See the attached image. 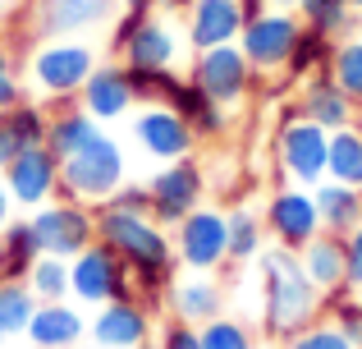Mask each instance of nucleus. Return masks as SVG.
I'll use <instances>...</instances> for the list:
<instances>
[{"label":"nucleus","mask_w":362,"mask_h":349,"mask_svg":"<svg viewBox=\"0 0 362 349\" xmlns=\"http://www.w3.org/2000/svg\"><path fill=\"white\" fill-rule=\"evenodd\" d=\"M18 101H23V79H18V69H14L9 46L0 42V115H5L9 106H18Z\"/></svg>","instance_id":"nucleus-39"},{"label":"nucleus","mask_w":362,"mask_h":349,"mask_svg":"<svg viewBox=\"0 0 362 349\" xmlns=\"http://www.w3.org/2000/svg\"><path fill=\"white\" fill-rule=\"evenodd\" d=\"M151 317H156V313H151L138 294L110 299V304H101L97 317L88 322V341H97L106 349H142L151 341V331H156Z\"/></svg>","instance_id":"nucleus-16"},{"label":"nucleus","mask_w":362,"mask_h":349,"mask_svg":"<svg viewBox=\"0 0 362 349\" xmlns=\"http://www.w3.org/2000/svg\"><path fill=\"white\" fill-rule=\"evenodd\" d=\"M0 341H5V336H0Z\"/></svg>","instance_id":"nucleus-51"},{"label":"nucleus","mask_w":362,"mask_h":349,"mask_svg":"<svg viewBox=\"0 0 362 349\" xmlns=\"http://www.w3.org/2000/svg\"><path fill=\"white\" fill-rule=\"evenodd\" d=\"M46 129H51V110H46V101H18V106H9L5 115H0V147H5V166L9 156H18L23 147H42L46 143ZM0 166V171H5Z\"/></svg>","instance_id":"nucleus-24"},{"label":"nucleus","mask_w":362,"mask_h":349,"mask_svg":"<svg viewBox=\"0 0 362 349\" xmlns=\"http://www.w3.org/2000/svg\"><path fill=\"white\" fill-rule=\"evenodd\" d=\"M119 0H33L37 37H83L115 18Z\"/></svg>","instance_id":"nucleus-17"},{"label":"nucleus","mask_w":362,"mask_h":349,"mask_svg":"<svg viewBox=\"0 0 362 349\" xmlns=\"http://www.w3.org/2000/svg\"><path fill=\"white\" fill-rule=\"evenodd\" d=\"M280 349H358V345L349 341V336L339 331V326L330 322V317H326V322L317 317V322H312V326H303L298 336H289V341H284Z\"/></svg>","instance_id":"nucleus-38"},{"label":"nucleus","mask_w":362,"mask_h":349,"mask_svg":"<svg viewBox=\"0 0 362 349\" xmlns=\"http://www.w3.org/2000/svg\"><path fill=\"white\" fill-rule=\"evenodd\" d=\"M160 349H202V331L188 322H179V317H170L165 326H160Z\"/></svg>","instance_id":"nucleus-40"},{"label":"nucleus","mask_w":362,"mask_h":349,"mask_svg":"<svg viewBox=\"0 0 362 349\" xmlns=\"http://www.w3.org/2000/svg\"><path fill=\"white\" fill-rule=\"evenodd\" d=\"M247 14L243 0H188L184 5V37L193 51H211V46L239 42Z\"/></svg>","instance_id":"nucleus-18"},{"label":"nucleus","mask_w":362,"mask_h":349,"mask_svg":"<svg viewBox=\"0 0 362 349\" xmlns=\"http://www.w3.org/2000/svg\"><path fill=\"white\" fill-rule=\"evenodd\" d=\"M14 221V198H9V188H5V179H0V230Z\"/></svg>","instance_id":"nucleus-43"},{"label":"nucleus","mask_w":362,"mask_h":349,"mask_svg":"<svg viewBox=\"0 0 362 349\" xmlns=\"http://www.w3.org/2000/svg\"><path fill=\"white\" fill-rule=\"evenodd\" d=\"M97 239L124 258V267L133 271V290L138 299L156 313L165 308V290L175 280V239L160 221H151L147 212H124V207L101 202L97 207Z\"/></svg>","instance_id":"nucleus-1"},{"label":"nucleus","mask_w":362,"mask_h":349,"mask_svg":"<svg viewBox=\"0 0 362 349\" xmlns=\"http://www.w3.org/2000/svg\"><path fill=\"white\" fill-rule=\"evenodd\" d=\"M165 106H175L179 115H184L188 125H193V134H197V138H221L225 129H230V110L216 106V101L206 97V92L197 88L193 79H179Z\"/></svg>","instance_id":"nucleus-26"},{"label":"nucleus","mask_w":362,"mask_h":349,"mask_svg":"<svg viewBox=\"0 0 362 349\" xmlns=\"http://www.w3.org/2000/svg\"><path fill=\"white\" fill-rule=\"evenodd\" d=\"M330 79L358 101V115H362V33H349L335 42V51H330Z\"/></svg>","instance_id":"nucleus-32"},{"label":"nucleus","mask_w":362,"mask_h":349,"mask_svg":"<svg viewBox=\"0 0 362 349\" xmlns=\"http://www.w3.org/2000/svg\"><path fill=\"white\" fill-rule=\"evenodd\" d=\"M298 262H303V271H308V280L321 290V299L349 290V258H344V239H339V234L321 230L317 239L298 253Z\"/></svg>","instance_id":"nucleus-23"},{"label":"nucleus","mask_w":362,"mask_h":349,"mask_svg":"<svg viewBox=\"0 0 362 349\" xmlns=\"http://www.w3.org/2000/svg\"><path fill=\"white\" fill-rule=\"evenodd\" d=\"M28 290H33L42 304H60V299H69V258H51V253H42V258L28 267Z\"/></svg>","instance_id":"nucleus-35"},{"label":"nucleus","mask_w":362,"mask_h":349,"mask_svg":"<svg viewBox=\"0 0 362 349\" xmlns=\"http://www.w3.org/2000/svg\"><path fill=\"white\" fill-rule=\"evenodd\" d=\"M0 248H5V262H9V276H14V280H23L28 267L42 258L37 234H33V221H28V216H14V221L0 230Z\"/></svg>","instance_id":"nucleus-33"},{"label":"nucleus","mask_w":362,"mask_h":349,"mask_svg":"<svg viewBox=\"0 0 362 349\" xmlns=\"http://www.w3.org/2000/svg\"><path fill=\"white\" fill-rule=\"evenodd\" d=\"M197 331H202V349H257L252 326L239 322V317H230V313H221V317H211V322H202Z\"/></svg>","instance_id":"nucleus-36"},{"label":"nucleus","mask_w":362,"mask_h":349,"mask_svg":"<svg viewBox=\"0 0 362 349\" xmlns=\"http://www.w3.org/2000/svg\"><path fill=\"white\" fill-rule=\"evenodd\" d=\"M326 313H330V322H335L339 331H344L349 341L362 349V299H358V290H339V294H326Z\"/></svg>","instance_id":"nucleus-37"},{"label":"nucleus","mask_w":362,"mask_h":349,"mask_svg":"<svg viewBox=\"0 0 362 349\" xmlns=\"http://www.w3.org/2000/svg\"><path fill=\"white\" fill-rule=\"evenodd\" d=\"M312 198H317V212H321V230L326 234H354L362 225V188L354 184H339V179H321L317 188H312Z\"/></svg>","instance_id":"nucleus-25"},{"label":"nucleus","mask_w":362,"mask_h":349,"mask_svg":"<svg viewBox=\"0 0 362 349\" xmlns=\"http://www.w3.org/2000/svg\"><path fill=\"white\" fill-rule=\"evenodd\" d=\"M110 207H124V212H147L151 216V193H147V184H124L115 188V198H110Z\"/></svg>","instance_id":"nucleus-41"},{"label":"nucleus","mask_w":362,"mask_h":349,"mask_svg":"<svg viewBox=\"0 0 362 349\" xmlns=\"http://www.w3.org/2000/svg\"><path fill=\"white\" fill-rule=\"evenodd\" d=\"M330 51H335V37L317 33V28H303V37H298V46H293L289 64H284V79L303 83V79H312V74L330 69Z\"/></svg>","instance_id":"nucleus-30"},{"label":"nucleus","mask_w":362,"mask_h":349,"mask_svg":"<svg viewBox=\"0 0 362 349\" xmlns=\"http://www.w3.org/2000/svg\"><path fill=\"white\" fill-rule=\"evenodd\" d=\"M326 179H339V184L362 188V125H349V129H335V134H330Z\"/></svg>","instance_id":"nucleus-29"},{"label":"nucleus","mask_w":362,"mask_h":349,"mask_svg":"<svg viewBox=\"0 0 362 349\" xmlns=\"http://www.w3.org/2000/svg\"><path fill=\"white\" fill-rule=\"evenodd\" d=\"M133 143H138L151 161L170 166V161L193 156V147L202 143V138L193 134V125H188L175 106H142L138 115H133Z\"/></svg>","instance_id":"nucleus-14"},{"label":"nucleus","mask_w":362,"mask_h":349,"mask_svg":"<svg viewBox=\"0 0 362 349\" xmlns=\"http://www.w3.org/2000/svg\"><path fill=\"white\" fill-rule=\"evenodd\" d=\"M349 9H354V14L362 18V0H349Z\"/></svg>","instance_id":"nucleus-46"},{"label":"nucleus","mask_w":362,"mask_h":349,"mask_svg":"<svg viewBox=\"0 0 362 349\" xmlns=\"http://www.w3.org/2000/svg\"><path fill=\"white\" fill-rule=\"evenodd\" d=\"M298 37H303V18L298 14H289V9H262V14H252L243 23L239 51L247 55V64H252L262 79H275V74H284Z\"/></svg>","instance_id":"nucleus-10"},{"label":"nucleus","mask_w":362,"mask_h":349,"mask_svg":"<svg viewBox=\"0 0 362 349\" xmlns=\"http://www.w3.org/2000/svg\"><path fill=\"white\" fill-rule=\"evenodd\" d=\"M78 106L88 110L97 125H115V120L133 115L138 92H133V79H129V69H124V60H106V64L92 69V79L83 83V92H78Z\"/></svg>","instance_id":"nucleus-19"},{"label":"nucleus","mask_w":362,"mask_h":349,"mask_svg":"<svg viewBox=\"0 0 362 349\" xmlns=\"http://www.w3.org/2000/svg\"><path fill=\"white\" fill-rule=\"evenodd\" d=\"M133 290V271L124 267V258L110 244H88L78 258H69V299L83 308H101L110 299H129Z\"/></svg>","instance_id":"nucleus-7"},{"label":"nucleus","mask_w":362,"mask_h":349,"mask_svg":"<svg viewBox=\"0 0 362 349\" xmlns=\"http://www.w3.org/2000/svg\"><path fill=\"white\" fill-rule=\"evenodd\" d=\"M262 239H266V221L252 207H234L230 212V267H252L262 258Z\"/></svg>","instance_id":"nucleus-28"},{"label":"nucleus","mask_w":362,"mask_h":349,"mask_svg":"<svg viewBox=\"0 0 362 349\" xmlns=\"http://www.w3.org/2000/svg\"><path fill=\"white\" fill-rule=\"evenodd\" d=\"M275 166H280L284 184L317 188L330 166V134L312 120H303L298 110H289L275 129Z\"/></svg>","instance_id":"nucleus-6"},{"label":"nucleus","mask_w":362,"mask_h":349,"mask_svg":"<svg viewBox=\"0 0 362 349\" xmlns=\"http://www.w3.org/2000/svg\"><path fill=\"white\" fill-rule=\"evenodd\" d=\"M266 9H289V14H298V0H266Z\"/></svg>","instance_id":"nucleus-45"},{"label":"nucleus","mask_w":362,"mask_h":349,"mask_svg":"<svg viewBox=\"0 0 362 349\" xmlns=\"http://www.w3.org/2000/svg\"><path fill=\"white\" fill-rule=\"evenodd\" d=\"M97 64L101 60L88 37H42L33 46V55H28V83L46 101V110L55 115V110L78 106V92Z\"/></svg>","instance_id":"nucleus-3"},{"label":"nucleus","mask_w":362,"mask_h":349,"mask_svg":"<svg viewBox=\"0 0 362 349\" xmlns=\"http://www.w3.org/2000/svg\"><path fill=\"white\" fill-rule=\"evenodd\" d=\"M298 18L303 28H317V33L326 37H349L354 33V9H349V0H298Z\"/></svg>","instance_id":"nucleus-34"},{"label":"nucleus","mask_w":362,"mask_h":349,"mask_svg":"<svg viewBox=\"0 0 362 349\" xmlns=\"http://www.w3.org/2000/svg\"><path fill=\"white\" fill-rule=\"evenodd\" d=\"M358 125H362V115H358Z\"/></svg>","instance_id":"nucleus-50"},{"label":"nucleus","mask_w":362,"mask_h":349,"mask_svg":"<svg viewBox=\"0 0 362 349\" xmlns=\"http://www.w3.org/2000/svg\"><path fill=\"white\" fill-rule=\"evenodd\" d=\"M188 79L225 110H239L247 97H252L257 79L262 74L247 64V55L239 51V42L230 46H211V51H193V64H188Z\"/></svg>","instance_id":"nucleus-8"},{"label":"nucleus","mask_w":362,"mask_h":349,"mask_svg":"<svg viewBox=\"0 0 362 349\" xmlns=\"http://www.w3.org/2000/svg\"><path fill=\"white\" fill-rule=\"evenodd\" d=\"M0 179H5L14 207L37 212V207H46V202L60 198V156H55L46 143L42 147H23L18 156H9V166L0 171Z\"/></svg>","instance_id":"nucleus-13"},{"label":"nucleus","mask_w":362,"mask_h":349,"mask_svg":"<svg viewBox=\"0 0 362 349\" xmlns=\"http://www.w3.org/2000/svg\"><path fill=\"white\" fill-rule=\"evenodd\" d=\"M42 299L28 290V280H0V336H23Z\"/></svg>","instance_id":"nucleus-31"},{"label":"nucleus","mask_w":362,"mask_h":349,"mask_svg":"<svg viewBox=\"0 0 362 349\" xmlns=\"http://www.w3.org/2000/svg\"><path fill=\"white\" fill-rule=\"evenodd\" d=\"M147 193H151V221H160L165 230H175L188 212H197L206 198V175L193 156L184 161H170L160 166L156 175L147 179Z\"/></svg>","instance_id":"nucleus-11"},{"label":"nucleus","mask_w":362,"mask_h":349,"mask_svg":"<svg viewBox=\"0 0 362 349\" xmlns=\"http://www.w3.org/2000/svg\"><path fill=\"white\" fill-rule=\"evenodd\" d=\"M124 9H133V14H156L160 5H170V0H119Z\"/></svg>","instance_id":"nucleus-44"},{"label":"nucleus","mask_w":362,"mask_h":349,"mask_svg":"<svg viewBox=\"0 0 362 349\" xmlns=\"http://www.w3.org/2000/svg\"><path fill=\"white\" fill-rule=\"evenodd\" d=\"M165 308L170 317L188 326H202L211 317L225 313V290H221V276L216 271H188V276H175L165 290Z\"/></svg>","instance_id":"nucleus-21"},{"label":"nucleus","mask_w":362,"mask_h":349,"mask_svg":"<svg viewBox=\"0 0 362 349\" xmlns=\"http://www.w3.org/2000/svg\"><path fill=\"white\" fill-rule=\"evenodd\" d=\"M257 271H262V326H266L271 341L284 345L289 336H298L303 326H312L326 313V299L308 280L298 253L275 244V253L257 258Z\"/></svg>","instance_id":"nucleus-2"},{"label":"nucleus","mask_w":362,"mask_h":349,"mask_svg":"<svg viewBox=\"0 0 362 349\" xmlns=\"http://www.w3.org/2000/svg\"><path fill=\"white\" fill-rule=\"evenodd\" d=\"M262 221H266V234H271L280 248H289V253H303L321 234L317 198H312V188H303V184L275 188L271 202H266V212H262Z\"/></svg>","instance_id":"nucleus-12"},{"label":"nucleus","mask_w":362,"mask_h":349,"mask_svg":"<svg viewBox=\"0 0 362 349\" xmlns=\"http://www.w3.org/2000/svg\"><path fill=\"white\" fill-rule=\"evenodd\" d=\"M28 345L33 349H78L88 341V317L74 299H60V304H37L33 322H28Z\"/></svg>","instance_id":"nucleus-22"},{"label":"nucleus","mask_w":362,"mask_h":349,"mask_svg":"<svg viewBox=\"0 0 362 349\" xmlns=\"http://www.w3.org/2000/svg\"><path fill=\"white\" fill-rule=\"evenodd\" d=\"M188 37L179 33V23H170L165 14H142L133 37L119 46V60L129 69H175L179 55H184Z\"/></svg>","instance_id":"nucleus-15"},{"label":"nucleus","mask_w":362,"mask_h":349,"mask_svg":"<svg viewBox=\"0 0 362 349\" xmlns=\"http://www.w3.org/2000/svg\"><path fill=\"white\" fill-rule=\"evenodd\" d=\"M129 179V156H124L119 138H110L101 129L92 143H83L74 156L60 161V198H74V202L101 207L115 198V188Z\"/></svg>","instance_id":"nucleus-4"},{"label":"nucleus","mask_w":362,"mask_h":349,"mask_svg":"<svg viewBox=\"0 0 362 349\" xmlns=\"http://www.w3.org/2000/svg\"><path fill=\"white\" fill-rule=\"evenodd\" d=\"M37 234V248L51 258H78L88 244H97V207L74 202V198H55V202L28 212Z\"/></svg>","instance_id":"nucleus-9"},{"label":"nucleus","mask_w":362,"mask_h":349,"mask_svg":"<svg viewBox=\"0 0 362 349\" xmlns=\"http://www.w3.org/2000/svg\"><path fill=\"white\" fill-rule=\"evenodd\" d=\"M0 166H5V147H0Z\"/></svg>","instance_id":"nucleus-49"},{"label":"nucleus","mask_w":362,"mask_h":349,"mask_svg":"<svg viewBox=\"0 0 362 349\" xmlns=\"http://www.w3.org/2000/svg\"><path fill=\"white\" fill-rule=\"evenodd\" d=\"M293 110H298L303 120H312V125H321L326 134L358 125V101L330 79V69L303 79V92H298V101H293Z\"/></svg>","instance_id":"nucleus-20"},{"label":"nucleus","mask_w":362,"mask_h":349,"mask_svg":"<svg viewBox=\"0 0 362 349\" xmlns=\"http://www.w3.org/2000/svg\"><path fill=\"white\" fill-rule=\"evenodd\" d=\"M78 349H106V345H97V341H83Z\"/></svg>","instance_id":"nucleus-47"},{"label":"nucleus","mask_w":362,"mask_h":349,"mask_svg":"<svg viewBox=\"0 0 362 349\" xmlns=\"http://www.w3.org/2000/svg\"><path fill=\"white\" fill-rule=\"evenodd\" d=\"M175 262L184 271H225L230 267V212L216 202H202L170 230Z\"/></svg>","instance_id":"nucleus-5"},{"label":"nucleus","mask_w":362,"mask_h":349,"mask_svg":"<svg viewBox=\"0 0 362 349\" xmlns=\"http://www.w3.org/2000/svg\"><path fill=\"white\" fill-rule=\"evenodd\" d=\"M101 134V125L88 115L83 106H69V110H55L51 115V129H46V147H51L55 156H74L83 143H92V138Z\"/></svg>","instance_id":"nucleus-27"},{"label":"nucleus","mask_w":362,"mask_h":349,"mask_svg":"<svg viewBox=\"0 0 362 349\" xmlns=\"http://www.w3.org/2000/svg\"><path fill=\"white\" fill-rule=\"evenodd\" d=\"M142 349H160V341H147V345H142Z\"/></svg>","instance_id":"nucleus-48"},{"label":"nucleus","mask_w":362,"mask_h":349,"mask_svg":"<svg viewBox=\"0 0 362 349\" xmlns=\"http://www.w3.org/2000/svg\"><path fill=\"white\" fill-rule=\"evenodd\" d=\"M344 258H349V290H362V225L344 234Z\"/></svg>","instance_id":"nucleus-42"}]
</instances>
